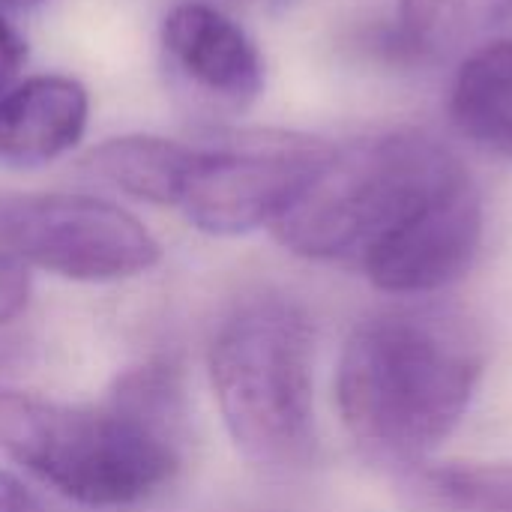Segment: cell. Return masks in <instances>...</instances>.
Instances as JSON below:
<instances>
[{
	"instance_id": "14",
	"label": "cell",
	"mask_w": 512,
	"mask_h": 512,
	"mask_svg": "<svg viewBox=\"0 0 512 512\" xmlns=\"http://www.w3.org/2000/svg\"><path fill=\"white\" fill-rule=\"evenodd\" d=\"M33 510V498L30 492L9 474L0 468V512H30Z\"/></svg>"
},
{
	"instance_id": "12",
	"label": "cell",
	"mask_w": 512,
	"mask_h": 512,
	"mask_svg": "<svg viewBox=\"0 0 512 512\" xmlns=\"http://www.w3.org/2000/svg\"><path fill=\"white\" fill-rule=\"evenodd\" d=\"M30 303V273L0 249V327L15 321Z\"/></svg>"
},
{
	"instance_id": "2",
	"label": "cell",
	"mask_w": 512,
	"mask_h": 512,
	"mask_svg": "<svg viewBox=\"0 0 512 512\" xmlns=\"http://www.w3.org/2000/svg\"><path fill=\"white\" fill-rule=\"evenodd\" d=\"M0 453L81 507L144 504L183 465L180 378L147 363L84 405L0 390Z\"/></svg>"
},
{
	"instance_id": "4",
	"label": "cell",
	"mask_w": 512,
	"mask_h": 512,
	"mask_svg": "<svg viewBox=\"0 0 512 512\" xmlns=\"http://www.w3.org/2000/svg\"><path fill=\"white\" fill-rule=\"evenodd\" d=\"M315 354V321L273 291L240 300L210 339L216 408L240 456L261 471L300 474L315 465Z\"/></svg>"
},
{
	"instance_id": "7",
	"label": "cell",
	"mask_w": 512,
	"mask_h": 512,
	"mask_svg": "<svg viewBox=\"0 0 512 512\" xmlns=\"http://www.w3.org/2000/svg\"><path fill=\"white\" fill-rule=\"evenodd\" d=\"M171 69L204 99L246 108L264 90V60L252 36L207 3H180L162 21Z\"/></svg>"
},
{
	"instance_id": "15",
	"label": "cell",
	"mask_w": 512,
	"mask_h": 512,
	"mask_svg": "<svg viewBox=\"0 0 512 512\" xmlns=\"http://www.w3.org/2000/svg\"><path fill=\"white\" fill-rule=\"evenodd\" d=\"M48 0H0V12H27L36 6H45Z\"/></svg>"
},
{
	"instance_id": "1",
	"label": "cell",
	"mask_w": 512,
	"mask_h": 512,
	"mask_svg": "<svg viewBox=\"0 0 512 512\" xmlns=\"http://www.w3.org/2000/svg\"><path fill=\"white\" fill-rule=\"evenodd\" d=\"M273 234L288 252L351 267L387 294L429 297L474 264L483 198L447 144L387 132L333 144Z\"/></svg>"
},
{
	"instance_id": "9",
	"label": "cell",
	"mask_w": 512,
	"mask_h": 512,
	"mask_svg": "<svg viewBox=\"0 0 512 512\" xmlns=\"http://www.w3.org/2000/svg\"><path fill=\"white\" fill-rule=\"evenodd\" d=\"M507 27H512V0H399L387 45L411 60L468 57L504 39Z\"/></svg>"
},
{
	"instance_id": "13",
	"label": "cell",
	"mask_w": 512,
	"mask_h": 512,
	"mask_svg": "<svg viewBox=\"0 0 512 512\" xmlns=\"http://www.w3.org/2000/svg\"><path fill=\"white\" fill-rule=\"evenodd\" d=\"M24 57H27V45H24L21 33L0 18V96L15 84V78L24 66Z\"/></svg>"
},
{
	"instance_id": "11",
	"label": "cell",
	"mask_w": 512,
	"mask_h": 512,
	"mask_svg": "<svg viewBox=\"0 0 512 512\" xmlns=\"http://www.w3.org/2000/svg\"><path fill=\"white\" fill-rule=\"evenodd\" d=\"M399 486L420 512H512V465L426 459L399 471Z\"/></svg>"
},
{
	"instance_id": "5",
	"label": "cell",
	"mask_w": 512,
	"mask_h": 512,
	"mask_svg": "<svg viewBox=\"0 0 512 512\" xmlns=\"http://www.w3.org/2000/svg\"><path fill=\"white\" fill-rule=\"evenodd\" d=\"M333 144L282 129H246L204 144L177 141L165 207L213 237L273 228Z\"/></svg>"
},
{
	"instance_id": "10",
	"label": "cell",
	"mask_w": 512,
	"mask_h": 512,
	"mask_svg": "<svg viewBox=\"0 0 512 512\" xmlns=\"http://www.w3.org/2000/svg\"><path fill=\"white\" fill-rule=\"evenodd\" d=\"M450 111L462 135L512 162V39H498L459 66Z\"/></svg>"
},
{
	"instance_id": "6",
	"label": "cell",
	"mask_w": 512,
	"mask_h": 512,
	"mask_svg": "<svg viewBox=\"0 0 512 512\" xmlns=\"http://www.w3.org/2000/svg\"><path fill=\"white\" fill-rule=\"evenodd\" d=\"M0 249L72 282H117L153 270L159 240L129 210L75 192H3Z\"/></svg>"
},
{
	"instance_id": "8",
	"label": "cell",
	"mask_w": 512,
	"mask_h": 512,
	"mask_svg": "<svg viewBox=\"0 0 512 512\" xmlns=\"http://www.w3.org/2000/svg\"><path fill=\"white\" fill-rule=\"evenodd\" d=\"M90 114V96L69 75H36L0 96V162L33 168L72 150Z\"/></svg>"
},
{
	"instance_id": "3",
	"label": "cell",
	"mask_w": 512,
	"mask_h": 512,
	"mask_svg": "<svg viewBox=\"0 0 512 512\" xmlns=\"http://www.w3.org/2000/svg\"><path fill=\"white\" fill-rule=\"evenodd\" d=\"M486 372L477 327L456 309L405 303L360 321L336 369V402L357 447L414 468L465 420Z\"/></svg>"
}]
</instances>
